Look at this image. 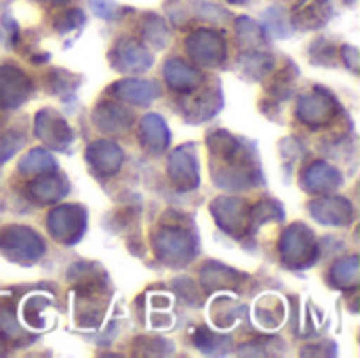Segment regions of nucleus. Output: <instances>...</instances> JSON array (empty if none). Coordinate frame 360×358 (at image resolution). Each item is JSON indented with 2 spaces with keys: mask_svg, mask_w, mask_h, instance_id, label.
I'll return each mask as SVG.
<instances>
[{
  "mask_svg": "<svg viewBox=\"0 0 360 358\" xmlns=\"http://www.w3.org/2000/svg\"><path fill=\"white\" fill-rule=\"evenodd\" d=\"M207 150L211 156V177L217 188L243 192L264 186L262 160L253 141L236 137L226 129H215L207 135Z\"/></svg>",
  "mask_w": 360,
  "mask_h": 358,
  "instance_id": "obj_1",
  "label": "nucleus"
},
{
  "mask_svg": "<svg viewBox=\"0 0 360 358\" xmlns=\"http://www.w3.org/2000/svg\"><path fill=\"white\" fill-rule=\"evenodd\" d=\"M152 247L156 257L169 268L188 266L198 253L196 234L181 226H162L152 236Z\"/></svg>",
  "mask_w": 360,
  "mask_h": 358,
  "instance_id": "obj_2",
  "label": "nucleus"
},
{
  "mask_svg": "<svg viewBox=\"0 0 360 358\" xmlns=\"http://www.w3.org/2000/svg\"><path fill=\"white\" fill-rule=\"evenodd\" d=\"M46 253L44 238L27 226L0 228V255L17 266H34Z\"/></svg>",
  "mask_w": 360,
  "mask_h": 358,
  "instance_id": "obj_3",
  "label": "nucleus"
},
{
  "mask_svg": "<svg viewBox=\"0 0 360 358\" xmlns=\"http://www.w3.org/2000/svg\"><path fill=\"white\" fill-rule=\"evenodd\" d=\"M281 262L291 270L312 268L319 260V245L312 230L306 224H291L283 230L278 241Z\"/></svg>",
  "mask_w": 360,
  "mask_h": 358,
  "instance_id": "obj_4",
  "label": "nucleus"
},
{
  "mask_svg": "<svg viewBox=\"0 0 360 358\" xmlns=\"http://www.w3.org/2000/svg\"><path fill=\"white\" fill-rule=\"evenodd\" d=\"M186 51L196 65L219 68L228 59V40L219 30L198 27L186 38Z\"/></svg>",
  "mask_w": 360,
  "mask_h": 358,
  "instance_id": "obj_5",
  "label": "nucleus"
},
{
  "mask_svg": "<svg viewBox=\"0 0 360 358\" xmlns=\"http://www.w3.org/2000/svg\"><path fill=\"white\" fill-rule=\"evenodd\" d=\"M211 217L215 219V224L219 226L221 232H226L232 238H247L249 234H253L251 230V217H249V205L238 198V196H217L211 205H209Z\"/></svg>",
  "mask_w": 360,
  "mask_h": 358,
  "instance_id": "obj_6",
  "label": "nucleus"
},
{
  "mask_svg": "<svg viewBox=\"0 0 360 358\" xmlns=\"http://www.w3.org/2000/svg\"><path fill=\"white\" fill-rule=\"evenodd\" d=\"M221 108H224V91L219 82H211V84L202 82V87H198L192 93H184L179 99V110L186 122L192 124H202L211 120L221 112Z\"/></svg>",
  "mask_w": 360,
  "mask_h": 358,
  "instance_id": "obj_7",
  "label": "nucleus"
},
{
  "mask_svg": "<svg viewBox=\"0 0 360 358\" xmlns=\"http://www.w3.org/2000/svg\"><path fill=\"white\" fill-rule=\"evenodd\" d=\"M49 234L63 247H74L86 230V211L80 205H59L46 215Z\"/></svg>",
  "mask_w": 360,
  "mask_h": 358,
  "instance_id": "obj_8",
  "label": "nucleus"
},
{
  "mask_svg": "<svg viewBox=\"0 0 360 358\" xmlns=\"http://www.w3.org/2000/svg\"><path fill=\"white\" fill-rule=\"evenodd\" d=\"M338 99L323 87H316L310 93H304L297 99V118L310 127V129H323L333 122V118L340 114Z\"/></svg>",
  "mask_w": 360,
  "mask_h": 358,
  "instance_id": "obj_9",
  "label": "nucleus"
},
{
  "mask_svg": "<svg viewBox=\"0 0 360 358\" xmlns=\"http://www.w3.org/2000/svg\"><path fill=\"white\" fill-rule=\"evenodd\" d=\"M167 175L179 192H192L200 186V162L194 143H184L169 154Z\"/></svg>",
  "mask_w": 360,
  "mask_h": 358,
  "instance_id": "obj_10",
  "label": "nucleus"
},
{
  "mask_svg": "<svg viewBox=\"0 0 360 358\" xmlns=\"http://www.w3.org/2000/svg\"><path fill=\"white\" fill-rule=\"evenodd\" d=\"M34 133L40 139L42 146L57 152H68V148L74 143V129L68 124V120L51 108H42L34 116Z\"/></svg>",
  "mask_w": 360,
  "mask_h": 358,
  "instance_id": "obj_11",
  "label": "nucleus"
},
{
  "mask_svg": "<svg viewBox=\"0 0 360 358\" xmlns=\"http://www.w3.org/2000/svg\"><path fill=\"white\" fill-rule=\"evenodd\" d=\"M110 63L120 74H143L154 65V55L141 40L120 38L110 53Z\"/></svg>",
  "mask_w": 360,
  "mask_h": 358,
  "instance_id": "obj_12",
  "label": "nucleus"
},
{
  "mask_svg": "<svg viewBox=\"0 0 360 358\" xmlns=\"http://www.w3.org/2000/svg\"><path fill=\"white\" fill-rule=\"evenodd\" d=\"M308 211L314 222L321 226L346 228L354 222V207L346 196L338 194H321L308 205Z\"/></svg>",
  "mask_w": 360,
  "mask_h": 358,
  "instance_id": "obj_13",
  "label": "nucleus"
},
{
  "mask_svg": "<svg viewBox=\"0 0 360 358\" xmlns=\"http://www.w3.org/2000/svg\"><path fill=\"white\" fill-rule=\"evenodd\" d=\"M84 158H86V165L91 167V171L95 175L112 177L122 169L124 152L118 143H114L110 139H97V141H91L86 146Z\"/></svg>",
  "mask_w": 360,
  "mask_h": 358,
  "instance_id": "obj_14",
  "label": "nucleus"
},
{
  "mask_svg": "<svg viewBox=\"0 0 360 358\" xmlns=\"http://www.w3.org/2000/svg\"><path fill=\"white\" fill-rule=\"evenodd\" d=\"M32 93V80L27 74L15 65H0V108L17 110L27 101Z\"/></svg>",
  "mask_w": 360,
  "mask_h": 358,
  "instance_id": "obj_15",
  "label": "nucleus"
},
{
  "mask_svg": "<svg viewBox=\"0 0 360 358\" xmlns=\"http://www.w3.org/2000/svg\"><path fill=\"white\" fill-rule=\"evenodd\" d=\"M249 276L232 266L221 262H207L200 268V287L205 293H221V291H238Z\"/></svg>",
  "mask_w": 360,
  "mask_h": 358,
  "instance_id": "obj_16",
  "label": "nucleus"
},
{
  "mask_svg": "<svg viewBox=\"0 0 360 358\" xmlns=\"http://www.w3.org/2000/svg\"><path fill=\"white\" fill-rule=\"evenodd\" d=\"M110 93L118 101L148 108L150 103H154L160 97V87H158V82L146 80V78H122L110 87Z\"/></svg>",
  "mask_w": 360,
  "mask_h": 358,
  "instance_id": "obj_17",
  "label": "nucleus"
},
{
  "mask_svg": "<svg viewBox=\"0 0 360 358\" xmlns=\"http://www.w3.org/2000/svg\"><path fill=\"white\" fill-rule=\"evenodd\" d=\"M344 177L338 167L327 160H316L302 171V188L308 194H331L342 188Z\"/></svg>",
  "mask_w": 360,
  "mask_h": 358,
  "instance_id": "obj_18",
  "label": "nucleus"
},
{
  "mask_svg": "<svg viewBox=\"0 0 360 358\" xmlns=\"http://www.w3.org/2000/svg\"><path fill=\"white\" fill-rule=\"evenodd\" d=\"M133 120V112L118 101H99L93 110V124L105 135L127 133Z\"/></svg>",
  "mask_w": 360,
  "mask_h": 358,
  "instance_id": "obj_19",
  "label": "nucleus"
},
{
  "mask_svg": "<svg viewBox=\"0 0 360 358\" xmlns=\"http://www.w3.org/2000/svg\"><path fill=\"white\" fill-rule=\"evenodd\" d=\"M333 15V0H300L291 11V23L300 30H321Z\"/></svg>",
  "mask_w": 360,
  "mask_h": 358,
  "instance_id": "obj_20",
  "label": "nucleus"
},
{
  "mask_svg": "<svg viewBox=\"0 0 360 358\" xmlns=\"http://www.w3.org/2000/svg\"><path fill=\"white\" fill-rule=\"evenodd\" d=\"M162 76H165V82L169 84V89L175 93H192L198 87H202V82H205V74L196 65H192L179 57H171L165 63Z\"/></svg>",
  "mask_w": 360,
  "mask_h": 358,
  "instance_id": "obj_21",
  "label": "nucleus"
},
{
  "mask_svg": "<svg viewBox=\"0 0 360 358\" xmlns=\"http://www.w3.org/2000/svg\"><path fill=\"white\" fill-rule=\"evenodd\" d=\"M137 137H139V143L143 146V150H148L150 154H162L171 146V131H169L165 118L158 114H146L141 118Z\"/></svg>",
  "mask_w": 360,
  "mask_h": 358,
  "instance_id": "obj_22",
  "label": "nucleus"
},
{
  "mask_svg": "<svg viewBox=\"0 0 360 358\" xmlns=\"http://www.w3.org/2000/svg\"><path fill=\"white\" fill-rule=\"evenodd\" d=\"M68 192H70V184H68V179L59 177L57 171L36 175V179H32L27 184V194L38 205H55V203L63 200L68 196Z\"/></svg>",
  "mask_w": 360,
  "mask_h": 358,
  "instance_id": "obj_23",
  "label": "nucleus"
},
{
  "mask_svg": "<svg viewBox=\"0 0 360 358\" xmlns=\"http://www.w3.org/2000/svg\"><path fill=\"white\" fill-rule=\"evenodd\" d=\"M238 70L247 80L266 82L276 70V59L268 51H243L238 57Z\"/></svg>",
  "mask_w": 360,
  "mask_h": 358,
  "instance_id": "obj_24",
  "label": "nucleus"
},
{
  "mask_svg": "<svg viewBox=\"0 0 360 358\" xmlns=\"http://www.w3.org/2000/svg\"><path fill=\"white\" fill-rule=\"evenodd\" d=\"M285 317H287V308H285V302L278 295H262L255 302L253 319H255V325L259 329L276 331L285 323Z\"/></svg>",
  "mask_w": 360,
  "mask_h": 358,
  "instance_id": "obj_25",
  "label": "nucleus"
},
{
  "mask_svg": "<svg viewBox=\"0 0 360 358\" xmlns=\"http://www.w3.org/2000/svg\"><path fill=\"white\" fill-rule=\"evenodd\" d=\"M209 317L215 329L228 331L245 317V306L230 295H217L209 306Z\"/></svg>",
  "mask_w": 360,
  "mask_h": 358,
  "instance_id": "obj_26",
  "label": "nucleus"
},
{
  "mask_svg": "<svg viewBox=\"0 0 360 358\" xmlns=\"http://www.w3.org/2000/svg\"><path fill=\"white\" fill-rule=\"evenodd\" d=\"M51 295L44 293H32L21 302L19 319L34 331H42L49 327V308H51Z\"/></svg>",
  "mask_w": 360,
  "mask_h": 358,
  "instance_id": "obj_27",
  "label": "nucleus"
},
{
  "mask_svg": "<svg viewBox=\"0 0 360 358\" xmlns=\"http://www.w3.org/2000/svg\"><path fill=\"white\" fill-rule=\"evenodd\" d=\"M234 30H236V40H238L243 51H266L270 36L266 34V30L259 21L243 15L236 19Z\"/></svg>",
  "mask_w": 360,
  "mask_h": 358,
  "instance_id": "obj_28",
  "label": "nucleus"
},
{
  "mask_svg": "<svg viewBox=\"0 0 360 358\" xmlns=\"http://www.w3.org/2000/svg\"><path fill=\"white\" fill-rule=\"evenodd\" d=\"M139 32H141V42L156 51H162L171 38L169 23L158 13H146L139 21Z\"/></svg>",
  "mask_w": 360,
  "mask_h": 358,
  "instance_id": "obj_29",
  "label": "nucleus"
},
{
  "mask_svg": "<svg viewBox=\"0 0 360 358\" xmlns=\"http://www.w3.org/2000/svg\"><path fill=\"white\" fill-rule=\"evenodd\" d=\"M360 283V257L350 255L340 262H335L329 270V285L340 291L356 289Z\"/></svg>",
  "mask_w": 360,
  "mask_h": 358,
  "instance_id": "obj_30",
  "label": "nucleus"
},
{
  "mask_svg": "<svg viewBox=\"0 0 360 358\" xmlns=\"http://www.w3.org/2000/svg\"><path fill=\"white\" fill-rule=\"evenodd\" d=\"M192 342L196 346L198 352L207 354V357H226L232 352V338L230 335H224V333H215L207 327H200L194 331L192 335Z\"/></svg>",
  "mask_w": 360,
  "mask_h": 358,
  "instance_id": "obj_31",
  "label": "nucleus"
},
{
  "mask_svg": "<svg viewBox=\"0 0 360 358\" xmlns=\"http://www.w3.org/2000/svg\"><path fill=\"white\" fill-rule=\"evenodd\" d=\"M297 76H300V70L295 63H287L283 70H274L268 78L270 82L266 84L268 93L272 95L274 101H285L293 95V89H295V82H297Z\"/></svg>",
  "mask_w": 360,
  "mask_h": 358,
  "instance_id": "obj_32",
  "label": "nucleus"
},
{
  "mask_svg": "<svg viewBox=\"0 0 360 358\" xmlns=\"http://www.w3.org/2000/svg\"><path fill=\"white\" fill-rule=\"evenodd\" d=\"M262 25L266 30L268 36L276 38V40H287L293 36L295 27L291 23V15L283 8V6H268L262 19Z\"/></svg>",
  "mask_w": 360,
  "mask_h": 358,
  "instance_id": "obj_33",
  "label": "nucleus"
},
{
  "mask_svg": "<svg viewBox=\"0 0 360 358\" xmlns=\"http://www.w3.org/2000/svg\"><path fill=\"white\" fill-rule=\"evenodd\" d=\"M57 171V162L53 158V154L44 148H34L30 150L21 162H19V173L23 175H44V173H55Z\"/></svg>",
  "mask_w": 360,
  "mask_h": 358,
  "instance_id": "obj_34",
  "label": "nucleus"
},
{
  "mask_svg": "<svg viewBox=\"0 0 360 358\" xmlns=\"http://www.w3.org/2000/svg\"><path fill=\"white\" fill-rule=\"evenodd\" d=\"M249 217H251V230L255 232L259 226H264L268 222H283L285 219V207L274 198H264L255 207L249 209Z\"/></svg>",
  "mask_w": 360,
  "mask_h": 358,
  "instance_id": "obj_35",
  "label": "nucleus"
},
{
  "mask_svg": "<svg viewBox=\"0 0 360 358\" xmlns=\"http://www.w3.org/2000/svg\"><path fill=\"white\" fill-rule=\"evenodd\" d=\"M80 84V78L70 74L68 70H51L46 74V87L53 95L61 97V99H68V97H74L76 95V89Z\"/></svg>",
  "mask_w": 360,
  "mask_h": 358,
  "instance_id": "obj_36",
  "label": "nucleus"
},
{
  "mask_svg": "<svg viewBox=\"0 0 360 358\" xmlns=\"http://www.w3.org/2000/svg\"><path fill=\"white\" fill-rule=\"evenodd\" d=\"M0 335L8 342H21L23 329L15 314V308L8 300H0Z\"/></svg>",
  "mask_w": 360,
  "mask_h": 358,
  "instance_id": "obj_37",
  "label": "nucleus"
},
{
  "mask_svg": "<svg viewBox=\"0 0 360 358\" xmlns=\"http://www.w3.org/2000/svg\"><path fill=\"white\" fill-rule=\"evenodd\" d=\"M135 348H137V354H143V357H169L175 352V346L162 338H137Z\"/></svg>",
  "mask_w": 360,
  "mask_h": 358,
  "instance_id": "obj_38",
  "label": "nucleus"
},
{
  "mask_svg": "<svg viewBox=\"0 0 360 358\" xmlns=\"http://www.w3.org/2000/svg\"><path fill=\"white\" fill-rule=\"evenodd\" d=\"M86 23V17L80 8H68L61 11L55 19H53V27L57 34H70V32H78L82 25Z\"/></svg>",
  "mask_w": 360,
  "mask_h": 358,
  "instance_id": "obj_39",
  "label": "nucleus"
},
{
  "mask_svg": "<svg viewBox=\"0 0 360 358\" xmlns=\"http://www.w3.org/2000/svg\"><path fill=\"white\" fill-rule=\"evenodd\" d=\"M283 344L281 340H272V338H262V340H253L247 342L238 348L240 357H276L283 350H276V346Z\"/></svg>",
  "mask_w": 360,
  "mask_h": 358,
  "instance_id": "obj_40",
  "label": "nucleus"
},
{
  "mask_svg": "<svg viewBox=\"0 0 360 358\" xmlns=\"http://www.w3.org/2000/svg\"><path fill=\"white\" fill-rule=\"evenodd\" d=\"M308 53H310V59H312L316 65H325V68H327V65H329V68L338 65V51H335V46H333L329 40H325V38L314 40Z\"/></svg>",
  "mask_w": 360,
  "mask_h": 358,
  "instance_id": "obj_41",
  "label": "nucleus"
},
{
  "mask_svg": "<svg viewBox=\"0 0 360 358\" xmlns=\"http://www.w3.org/2000/svg\"><path fill=\"white\" fill-rule=\"evenodd\" d=\"M192 15L198 17V19H205L209 23H224L230 19V13L224 11L221 6L213 4V2H207V0H198L196 6L192 8Z\"/></svg>",
  "mask_w": 360,
  "mask_h": 358,
  "instance_id": "obj_42",
  "label": "nucleus"
},
{
  "mask_svg": "<svg viewBox=\"0 0 360 358\" xmlns=\"http://www.w3.org/2000/svg\"><path fill=\"white\" fill-rule=\"evenodd\" d=\"M173 289H175V293H177L186 304H190V306H200V304L205 302L200 287H198L192 279H175Z\"/></svg>",
  "mask_w": 360,
  "mask_h": 358,
  "instance_id": "obj_43",
  "label": "nucleus"
},
{
  "mask_svg": "<svg viewBox=\"0 0 360 358\" xmlns=\"http://www.w3.org/2000/svg\"><path fill=\"white\" fill-rule=\"evenodd\" d=\"M25 143V135L19 131H8L0 137V162H6L8 158H13L15 152L21 150V146Z\"/></svg>",
  "mask_w": 360,
  "mask_h": 358,
  "instance_id": "obj_44",
  "label": "nucleus"
},
{
  "mask_svg": "<svg viewBox=\"0 0 360 358\" xmlns=\"http://www.w3.org/2000/svg\"><path fill=\"white\" fill-rule=\"evenodd\" d=\"M89 6H91L93 15H97L99 19H105V21H116L122 15V8L114 0H89Z\"/></svg>",
  "mask_w": 360,
  "mask_h": 358,
  "instance_id": "obj_45",
  "label": "nucleus"
},
{
  "mask_svg": "<svg viewBox=\"0 0 360 358\" xmlns=\"http://www.w3.org/2000/svg\"><path fill=\"white\" fill-rule=\"evenodd\" d=\"M281 152L285 156V165L291 167V165H295L297 156L302 154V146H300V141L295 137H287V139L281 141Z\"/></svg>",
  "mask_w": 360,
  "mask_h": 358,
  "instance_id": "obj_46",
  "label": "nucleus"
},
{
  "mask_svg": "<svg viewBox=\"0 0 360 358\" xmlns=\"http://www.w3.org/2000/svg\"><path fill=\"white\" fill-rule=\"evenodd\" d=\"M335 344L333 342H323V344H314V346H306V350H302V357H335Z\"/></svg>",
  "mask_w": 360,
  "mask_h": 358,
  "instance_id": "obj_47",
  "label": "nucleus"
},
{
  "mask_svg": "<svg viewBox=\"0 0 360 358\" xmlns=\"http://www.w3.org/2000/svg\"><path fill=\"white\" fill-rule=\"evenodd\" d=\"M342 61H344V65H346L348 70L359 72V65H360L359 49H356L354 44H344V46H342Z\"/></svg>",
  "mask_w": 360,
  "mask_h": 358,
  "instance_id": "obj_48",
  "label": "nucleus"
},
{
  "mask_svg": "<svg viewBox=\"0 0 360 358\" xmlns=\"http://www.w3.org/2000/svg\"><path fill=\"white\" fill-rule=\"evenodd\" d=\"M2 23H4V30L8 32V42H11V46H15L17 40H19V25H17V21L13 19L11 13H4Z\"/></svg>",
  "mask_w": 360,
  "mask_h": 358,
  "instance_id": "obj_49",
  "label": "nucleus"
},
{
  "mask_svg": "<svg viewBox=\"0 0 360 358\" xmlns=\"http://www.w3.org/2000/svg\"><path fill=\"white\" fill-rule=\"evenodd\" d=\"M44 2H51V4H59L61 6V4H68L70 0H44Z\"/></svg>",
  "mask_w": 360,
  "mask_h": 358,
  "instance_id": "obj_50",
  "label": "nucleus"
},
{
  "mask_svg": "<svg viewBox=\"0 0 360 358\" xmlns=\"http://www.w3.org/2000/svg\"><path fill=\"white\" fill-rule=\"evenodd\" d=\"M226 2H230V4H247L249 0H226Z\"/></svg>",
  "mask_w": 360,
  "mask_h": 358,
  "instance_id": "obj_51",
  "label": "nucleus"
},
{
  "mask_svg": "<svg viewBox=\"0 0 360 358\" xmlns=\"http://www.w3.org/2000/svg\"><path fill=\"white\" fill-rule=\"evenodd\" d=\"M342 2H344L346 6H354V4H356V0H342Z\"/></svg>",
  "mask_w": 360,
  "mask_h": 358,
  "instance_id": "obj_52",
  "label": "nucleus"
},
{
  "mask_svg": "<svg viewBox=\"0 0 360 358\" xmlns=\"http://www.w3.org/2000/svg\"><path fill=\"white\" fill-rule=\"evenodd\" d=\"M4 352H6V350H4V346H2V344H0V357H2V354H4Z\"/></svg>",
  "mask_w": 360,
  "mask_h": 358,
  "instance_id": "obj_53",
  "label": "nucleus"
}]
</instances>
